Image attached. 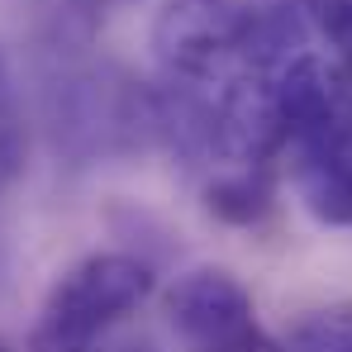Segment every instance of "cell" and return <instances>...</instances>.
<instances>
[{"instance_id": "cell-3", "label": "cell", "mask_w": 352, "mask_h": 352, "mask_svg": "<svg viewBox=\"0 0 352 352\" xmlns=\"http://www.w3.org/2000/svg\"><path fill=\"white\" fill-rule=\"evenodd\" d=\"M167 324L186 352H286L257 319L252 295L224 267H190L167 291Z\"/></svg>"}, {"instance_id": "cell-10", "label": "cell", "mask_w": 352, "mask_h": 352, "mask_svg": "<svg viewBox=\"0 0 352 352\" xmlns=\"http://www.w3.org/2000/svg\"><path fill=\"white\" fill-rule=\"evenodd\" d=\"M0 352H19V348H14V343H5V338H0Z\"/></svg>"}, {"instance_id": "cell-4", "label": "cell", "mask_w": 352, "mask_h": 352, "mask_svg": "<svg viewBox=\"0 0 352 352\" xmlns=\"http://www.w3.org/2000/svg\"><path fill=\"white\" fill-rule=\"evenodd\" d=\"M276 205V186H272V167H229L205 186V210L234 229H252L272 214Z\"/></svg>"}, {"instance_id": "cell-8", "label": "cell", "mask_w": 352, "mask_h": 352, "mask_svg": "<svg viewBox=\"0 0 352 352\" xmlns=\"http://www.w3.org/2000/svg\"><path fill=\"white\" fill-rule=\"evenodd\" d=\"M5 124H19V115H14V96H10V67L0 58V129Z\"/></svg>"}, {"instance_id": "cell-9", "label": "cell", "mask_w": 352, "mask_h": 352, "mask_svg": "<svg viewBox=\"0 0 352 352\" xmlns=\"http://www.w3.org/2000/svg\"><path fill=\"white\" fill-rule=\"evenodd\" d=\"M124 352H157V348H148V343H133V348H124Z\"/></svg>"}, {"instance_id": "cell-2", "label": "cell", "mask_w": 352, "mask_h": 352, "mask_svg": "<svg viewBox=\"0 0 352 352\" xmlns=\"http://www.w3.org/2000/svg\"><path fill=\"white\" fill-rule=\"evenodd\" d=\"M153 295V267L133 252H91L53 281L29 352H96V343Z\"/></svg>"}, {"instance_id": "cell-1", "label": "cell", "mask_w": 352, "mask_h": 352, "mask_svg": "<svg viewBox=\"0 0 352 352\" xmlns=\"http://www.w3.org/2000/svg\"><path fill=\"white\" fill-rule=\"evenodd\" d=\"M300 5L267 0H167L153 24V53L167 81L224 86L238 72H276L305 53Z\"/></svg>"}, {"instance_id": "cell-11", "label": "cell", "mask_w": 352, "mask_h": 352, "mask_svg": "<svg viewBox=\"0 0 352 352\" xmlns=\"http://www.w3.org/2000/svg\"><path fill=\"white\" fill-rule=\"evenodd\" d=\"M348 153H352V119H348Z\"/></svg>"}, {"instance_id": "cell-6", "label": "cell", "mask_w": 352, "mask_h": 352, "mask_svg": "<svg viewBox=\"0 0 352 352\" xmlns=\"http://www.w3.org/2000/svg\"><path fill=\"white\" fill-rule=\"evenodd\" d=\"M300 14L352 62V0H295Z\"/></svg>"}, {"instance_id": "cell-5", "label": "cell", "mask_w": 352, "mask_h": 352, "mask_svg": "<svg viewBox=\"0 0 352 352\" xmlns=\"http://www.w3.org/2000/svg\"><path fill=\"white\" fill-rule=\"evenodd\" d=\"M286 352H352V305H329L305 314Z\"/></svg>"}, {"instance_id": "cell-7", "label": "cell", "mask_w": 352, "mask_h": 352, "mask_svg": "<svg viewBox=\"0 0 352 352\" xmlns=\"http://www.w3.org/2000/svg\"><path fill=\"white\" fill-rule=\"evenodd\" d=\"M24 172V124H5L0 129V195L19 181Z\"/></svg>"}]
</instances>
